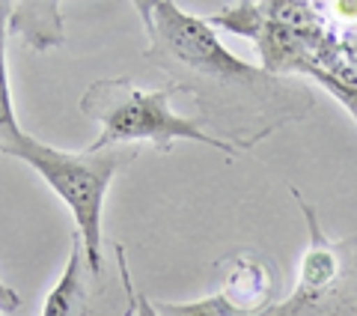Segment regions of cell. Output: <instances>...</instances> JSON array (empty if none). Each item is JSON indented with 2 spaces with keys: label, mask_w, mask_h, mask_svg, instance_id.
<instances>
[{
  "label": "cell",
  "mask_w": 357,
  "mask_h": 316,
  "mask_svg": "<svg viewBox=\"0 0 357 316\" xmlns=\"http://www.w3.org/2000/svg\"><path fill=\"white\" fill-rule=\"evenodd\" d=\"M9 36L24 39V45L36 51H51L63 45V13L60 3L42 0V3H13L9 15Z\"/></svg>",
  "instance_id": "cell-7"
},
{
  "label": "cell",
  "mask_w": 357,
  "mask_h": 316,
  "mask_svg": "<svg viewBox=\"0 0 357 316\" xmlns=\"http://www.w3.org/2000/svg\"><path fill=\"white\" fill-rule=\"evenodd\" d=\"M102 278L89 272V263L84 254V239H81V233L75 230L72 247H69V263H66L60 280L48 292V299H45L42 316H105L102 304H98Z\"/></svg>",
  "instance_id": "cell-6"
},
{
  "label": "cell",
  "mask_w": 357,
  "mask_h": 316,
  "mask_svg": "<svg viewBox=\"0 0 357 316\" xmlns=\"http://www.w3.org/2000/svg\"><path fill=\"white\" fill-rule=\"evenodd\" d=\"M176 87L164 84L158 89H140L131 78H98L81 96V110L102 126V134L89 143L93 150L107 146H140L152 143L158 152H170L178 141L206 143L229 158L241 152L232 143L208 134L197 120H188L170 108Z\"/></svg>",
  "instance_id": "cell-2"
},
{
  "label": "cell",
  "mask_w": 357,
  "mask_h": 316,
  "mask_svg": "<svg viewBox=\"0 0 357 316\" xmlns=\"http://www.w3.org/2000/svg\"><path fill=\"white\" fill-rule=\"evenodd\" d=\"M0 316H3V313H0Z\"/></svg>",
  "instance_id": "cell-12"
},
{
  "label": "cell",
  "mask_w": 357,
  "mask_h": 316,
  "mask_svg": "<svg viewBox=\"0 0 357 316\" xmlns=\"http://www.w3.org/2000/svg\"><path fill=\"white\" fill-rule=\"evenodd\" d=\"M289 194L307 221L310 245L292 296L274 301L259 316H357V236L331 239L321 230L316 206L292 185Z\"/></svg>",
  "instance_id": "cell-4"
},
{
  "label": "cell",
  "mask_w": 357,
  "mask_h": 316,
  "mask_svg": "<svg viewBox=\"0 0 357 316\" xmlns=\"http://www.w3.org/2000/svg\"><path fill=\"white\" fill-rule=\"evenodd\" d=\"M9 15L13 3L0 0V155L15 158L30 134L18 126L15 105H13V87H9V66H6V42H9Z\"/></svg>",
  "instance_id": "cell-8"
},
{
  "label": "cell",
  "mask_w": 357,
  "mask_h": 316,
  "mask_svg": "<svg viewBox=\"0 0 357 316\" xmlns=\"http://www.w3.org/2000/svg\"><path fill=\"white\" fill-rule=\"evenodd\" d=\"M134 316H161L155 310V304L146 296H137V308H134Z\"/></svg>",
  "instance_id": "cell-11"
},
{
  "label": "cell",
  "mask_w": 357,
  "mask_h": 316,
  "mask_svg": "<svg viewBox=\"0 0 357 316\" xmlns=\"http://www.w3.org/2000/svg\"><path fill=\"white\" fill-rule=\"evenodd\" d=\"M18 308H21V296L13 287H6L3 280H0V313L9 316V313H15Z\"/></svg>",
  "instance_id": "cell-10"
},
{
  "label": "cell",
  "mask_w": 357,
  "mask_h": 316,
  "mask_svg": "<svg viewBox=\"0 0 357 316\" xmlns=\"http://www.w3.org/2000/svg\"><path fill=\"white\" fill-rule=\"evenodd\" d=\"M18 161L30 164L45 185L69 206L75 218V230L84 239V254L89 263V272L102 278L105 275V251H102V215H105V197L114 176L128 167L134 158H140L137 146H107V150H93L86 146L81 152L57 150L36 138H27L15 152Z\"/></svg>",
  "instance_id": "cell-3"
},
{
  "label": "cell",
  "mask_w": 357,
  "mask_h": 316,
  "mask_svg": "<svg viewBox=\"0 0 357 316\" xmlns=\"http://www.w3.org/2000/svg\"><path fill=\"white\" fill-rule=\"evenodd\" d=\"M152 304L161 316H248L238 308H232L218 292L208 299H199V301H152Z\"/></svg>",
  "instance_id": "cell-9"
},
{
  "label": "cell",
  "mask_w": 357,
  "mask_h": 316,
  "mask_svg": "<svg viewBox=\"0 0 357 316\" xmlns=\"http://www.w3.org/2000/svg\"><path fill=\"white\" fill-rule=\"evenodd\" d=\"M134 9L149 39L143 57L170 78L176 93L191 96L199 126L238 152H250L316 108L304 81L238 60L206 18L170 0H140Z\"/></svg>",
  "instance_id": "cell-1"
},
{
  "label": "cell",
  "mask_w": 357,
  "mask_h": 316,
  "mask_svg": "<svg viewBox=\"0 0 357 316\" xmlns=\"http://www.w3.org/2000/svg\"><path fill=\"white\" fill-rule=\"evenodd\" d=\"M280 289V272L271 259L253 251H238L218 263V296L248 316L268 310Z\"/></svg>",
  "instance_id": "cell-5"
}]
</instances>
